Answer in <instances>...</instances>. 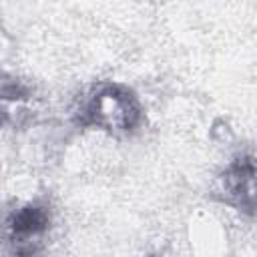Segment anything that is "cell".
<instances>
[{
    "mask_svg": "<svg viewBox=\"0 0 257 257\" xmlns=\"http://www.w3.org/2000/svg\"><path fill=\"white\" fill-rule=\"evenodd\" d=\"M50 225V213L42 205H24L6 219L8 241L16 253H34L36 243Z\"/></svg>",
    "mask_w": 257,
    "mask_h": 257,
    "instance_id": "2",
    "label": "cell"
},
{
    "mask_svg": "<svg viewBox=\"0 0 257 257\" xmlns=\"http://www.w3.org/2000/svg\"><path fill=\"white\" fill-rule=\"evenodd\" d=\"M86 124L102 126L110 133H131L141 110L135 94L118 84H106L94 92L84 106Z\"/></svg>",
    "mask_w": 257,
    "mask_h": 257,
    "instance_id": "1",
    "label": "cell"
},
{
    "mask_svg": "<svg viewBox=\"0 0 257 257\" xmlns=\"http://www.w3.org/2000/svg\"><path fill=\"white\" fill-rule=\"evenodd\" d=\"M253 157H241L237 159L219 179V187L215 193H223L221 201L235 205L247 213L253 211Z\"/></svg>",
    "mask_w": 257,
    "mask_h": 257,
    "instance_id": "3",
    "label": "cell"
}]
</instances>
